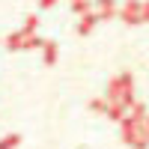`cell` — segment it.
Returning a JSON list of instances; mask_svg holds the SVG:
<instances>
[{"label":"cell","mask_w":149,"mask_h":149,"mask_svg":"<svg viewBox=\"0 0 149 149\" xmlns=\"http://www.w3.org/2000/svg\"><path fill=\"white\" fill-rule=\"evenodd\" d=\"M42 48H45V63L51 66L54 60H57V45H54L51 39H45V42H42Z\"/></svg>","instance_id":"cell-3"},{"label":"cell","mask_w":149,"mask_h":149,"mask_svg":"<svg viewBox=\"0 0 149 149\" xmlns=\"http://www.w3.org/2000/svg\"><path fill=\"white\" fill-rule=\"evenodd\" d=\"M18 140H21L18 134H12V137H6L3 143H0V149H12V146H18Z\"/></svg>","instance_id":"cell-6"},{"label":"cell","mask_w":149,"mask_h":149,"mask_svg":"<svg viewBox=\"0 0 149 149\" xmlns=\"http://www.w3.org/2000/svg\"><path fill=\"white\" fill-rule=\"evenodd\" d=\"M54 3H57V0H42V9H51Z\"/></svg>","instance_id":"cell-9"},{"label":"cell","mask_w":149,"mask_h":149,"mask_svg":"<svg viewBox=\"0 0 149 149\" xmlns=\"http://www.w3.org/2000/svg\"><path fill=\"white\" fill-rule=\"evenodd\" d=\"M36 27H39V18H36V15H27V21H24V33H33Z\"/></svg>","instance_id":"cell-5"},{"label":"cell","mask_w":149,"mask_h":149,"mask_svg":"<svg viewBox=\"0 0 149 149\" xmlns=\"http://www.w3.org/2000/svg\"><path fill=\"white\" fill-rule=\"evenodd\" d=\"M125 24H140V3L137 0H128L125 6H122V15H119Z\"/></svg>","instance_id":"cell-1"},{"label":"cell","mask_w":149,"mask_h":149,"mask_svg":"<svg viewBox=\"0 0 149 149\" xmlns=\"http://www.w3.org/2000/svg\"><path fill=\"white\" fill-rule=\"evenodd\" d=\"M86 6H90V0H72V9L74 12H86Z\"/></svg>","instance_id":"cell-7"},{"label":"cell","mask_w":149,"mask_h":149,"mask_svg":"<svg viewBox=\"0 0 149 149\" xmlns=\"http://www.w3.org/2000/svg\"><path fill=\"white\" fill-rule=\"evenodd\" d=\"M95 24H98V15H95V12H84V18H81V24H78V33L86 36V33L95 27Z\"/></svg>","instance_id":"cell-2"},{"label":"cell","mask_w":149,"mask_h":149,"mask_svg":"<svg viewBox=\"0 0 149 149\" xmlns=\"http://www.w3.org/2000/svg\"><path fill=\"white\" fill-rule=\"evenodd\" d=\"M140 21H149V0L140 3Z\"/></svg>","instance_id":"cell-8"},{"label":"cell","mask_w":149,"mask_h":149,"mask_svg":"<svg viewBox=\"0 0 149 149\" xmlns=\"http://www.w3.org/2000/svg\"><path fill=\"white\" fill-rule=\"evenodd\" d=\"M6 48H9V51H18V48H24V30H21V33H12L9 39H6Z\"/></svg>","instance_id":"cell-4"}]
</instances>
